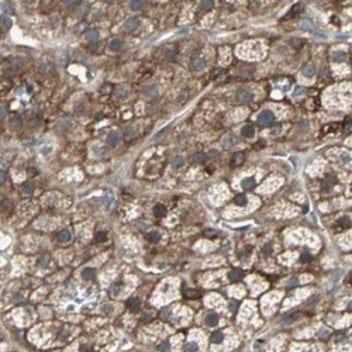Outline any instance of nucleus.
Returning <instances> with one entry per match:
<instances>
[{
	"instance_id": "obj_1",
	"label": "nucleus",
	"mask_w": 352,
	"mask_h": 352,
	"mask_svg": "<svg viewBox=\"0 0 352 352\" xmlns=\"http://www.w3.org/2000/svg\"><path fill=\"white\" fill-rule=\"evenodd\" d=\"M273 118H275L273 117V113L265 110V111H262V113L259 114L258 121H259V124H262V125H270V124L273 123Z\"/></svg>"
},
{
	"instance_id": "obj_2",
	"label": "nucleus",
	"mask_w": 352,
	"mask_h": 352,
	"mask_svg": "<svg viewBox=\"0 0 352 352\" xmlns=\"http://www.w3.org/2000/svg\"><path fill=\"white\" fill-rule=\"evenodd\" d=\"M252 99V95L249 93V92H245V90H241V92H238L237 93V100L239 101V103H248V101H251Z\"/></svg>"
},
{
	"instance_id": "obj_3",
	"label": "nucleus",
	"mask_w": 352,
	"mask_h": 352,
	"mask_svg": "<svg viewBox=\"0 0 352 352\" xmlns=\"http://www.w3.org/2000/svg\"><path fill=\"white\" fill-rule=\"evenodd\" d=\"M137 27H138V20H137V18H134V17L128 18V20L125 21V24H124V28H125V31H128V33L134 31Z\"/></svg>"
},
{
	"instance_id": "obj_4",
	"label": "nucleus",
	"mask_w": 352,
	"mask_h": 352,
	"mask_svg": "<svg viewBox=\"0 0 352 352\" xmlns=\"http://www.w3.org/2000/svg\"><path fill=\"white\" fill-rule=\"evenodd\" d=\"M302 10H303V3H297V4H296V6H293V7H292V10L287 13V16L285 17V20H289V18L294 17L297 13H300Z\"/></svg>"
},
{
	"instance_id": "obj_5",
	"label": "nucleus",
	"mask_w": 352,
	"mask_h": 352,
	"mask_svg": "<svg viewBox=\"0 0 352 352\" xmlns=\"http://www.w3.org/2000/svg\"><path fill=\"white\" fill-rule=\"evenodd\" d=\"M242 276H244L242 270H238V269H234V270H231V272L228 273V279H230L231 282H238L239 279H242Z\"/></svg>"
},
{
	"instance_id": "obj_6",
	"label": "nucleus",
	"mask_w": 352,
	"mask_h": 352,
	"mask_svg": "<svg viewBox=\"0 0 352 352\" xmlns=\"http://www.w3.org/2000/svg\"><path fill=\"white\" fill-rule=\"evenodd\" d=\"M95 276H96V270L93 268H86L82 270V278L84 280H92Z\"/></svg>"
},
{
	"instance_id": "obj_7",
	"label": "nucleus",
	"mask_w": 352,
	"mask_h": 352,
	"mask_svg": "<svg viewBox=\"0 0 352 352\" xmlns=\"http://www.w3.org/2000/svg\"><path fill=\"white\" fill-rule=\"evenodd\" d=\"M241 134H242V137H245V138H251L255 134V130H253V127H252L251 124H248V125H244L242 127Z\"/></svg>"
},
{
	"instance_id": "obj_8",
	"label": "nucleus",
	"mask_w": 352,
	"mask_h": 352,
	"mask_svg": "<svg viewBox=\"0 0 352 352\" xmlns=\"http://www.w3.org/2000/svg\"><path fill=\"white\" fill-rule=\"evenodd\" d=\"M154 214H155V217H164L166 214V207L164 204H156L154 207Z\"/></svg>"
},
{
	"instance_id": "obj_9",
	"label": "nucleus",
	"mask_w": 352,
	"mask_h": 352,
	"mask_svg": "<svg viewBox=\"0 0 352 352\" xmlns=\"http://www.w3.org/2000/svg\"><path fill=\"white\" fill-rule=\"evenodd\" d=\"M183 165H184V158L183 156H180V155L173 156V159H172V168L178 169V168H182Z\"/></svg>"
},
{
	"instance_id": "obj_10",
	"label": "nucleus",
	"mask_w": 352,
	"mask_h": 352,
	"mask_svg": "<svg viewBox=\"0 0 352 352\" xmlns=\"http://www.w3.org/2000/svg\"><path fill=\"white\" fill-rule=\"evenodd\" d=\"M217 322H218V316H217V314L211 313V314H207V316H206V324H207V325L214 327V325H217Z\"/></svg>"
},
{
	"instance_id": "obj_11",
	"label": "nucleus",
	"mask_w": 352,
	"mask_h": 352,
	"mask_svg": "<svg viewBox=\"0 0 352 352\" xmlns=\"http://www.w3.org/2000/svg\"><path fill=\"white\" fill-rule=\"evenodd\" d=\"M255 179L253 178H247V179H244L242 180V183H241V186H242V189H245V190H251V189H253L255 187Z\"/></svg>"
},
{
	"instance_id": "obj_12",
	"label": "nucleus",
	"mask_w": 352,
	"mask_h": 352,
	"mask_svg": "<svg viewBox=\"0 0 352 352\" xmlns=\"http://www.w3.org/2000/svg\"><path fill=\"white\" fill-rule=\"evenodd\" d=\"M203 68H204V61L200 59V58H196V59L192 62V70H194V72H199V70H201Z\"/></svg>"
},
{
	"instance_id": "obj_13",
	"label": "nucleus",
	"mask_w": 352,
	"mask_h": 352,
	"mask_svg": "<svg viewBox=\"0 0 352 352\" xmlns=\"http://www.w3.org/2000/svg\"><path fill=\"white\" fill-rule=\"evenodd\" d=\"M69 239H70V233H69L68 230H62V231L58 234V241H59V242H62V244L68 242Z\"/></svg>"
},
{
	"instance_id": "obj_14",
	"label": "nucleus",
	"mask_w": 352,
	"mask_h": 352,
	"mask_svg": "<svg viewBox=\"0 0 352 352\" xmlns=\"http://www.w3.org/2000/svg\"><path fill=\"white\" fill-rule=\"evenodd\" d=\"M335 183H337V178H335V176H334V175H327L325 180L322 182V186H324V187H333Z\"/></svg>"
},
{
	"instance_id": "obj_15",
	"label": "nucleus",
	"mask_w": 352,
	"mask_h": 352,
	"mask_svg": "<svg viewBox=\"0 0 352 352\" xmlns=\"http://www.w3.org/2000/svg\"><path fill=\"white\" fill-rule=\"evenodd\" d=\"M127 306L130 307V310L135 311V310L139 307V300H138L137 297H130V299L127 300Z\"/></svg>"
},
{
	"instance_id": "obj_16",
	"label": "nucleus",
	"mask_w": 352,
	"mask_h": 352,
	"mask_svg": "<svg viewBox=\"0 0 352 352\" xmlns=\"http://www.w3.org/2000/svg\"><path fill=\"white\" fill-rule=\"evenodd\" d=\"M210 341H211L213 344H220V342L223 341V333H221V331H214V333L211 334Z\"/></svg>"
},
{
	"instance_id": "obj_17",
	"label": "nucleus",
	"mask_w": 352,
	"mask_h": 352,
	"mask_svg": "<svg viewBox=\"0 0 352 352\" xmlns=\"http://www.w3.org/2000/svg\"><path fill=\"white\" fill-rule=\"evenodd\" d=\"M118 142H120V138H118L117 134H110L109 135L107 144H109L110 147H116V145H118Z\"/></svg>"
},
{
	"instance_id": "obj_18",
	"label": "nucleus",
	"mask_w": 352,
	"mask_h": 352,
	"mask_svg": "<svg viewBox=\"0 0 352 352\" xmlns=\"http://www.w3.org/2000/svg\"><path fill=\"white\" fill-rule=\"evenodd\" d=\"M186 351L187 352H197L199 351V345L196 341H190L186 344Z\"/></svg>"
},
{
	"instance_id": "obj_19",
	"label": "nucleus",
	"mask_w": 352,
	"mask_h": 352,
	"mask_svg": "<svg viewBox=\"0 0 352 352\" xmlns=\"http://www.w3.org/2000/svg\"><path fill=\"white\" fill-rule=\"evenodd\" d=\"M299 317H300V313H294V314H290V316H287L283 321H282V324H290V322H293V321H296V320H299Z\"/></svg>"
},
{
	"instance_id": "obj_20",
	"label": "nucleus",
	"mask_w": 352,
	"mask_h": 352,
	"mask_svg": "<svg viewBox=\"0 0 352 352\" xmlns=\"http://www.w3.org/2000/svg\"><path fill=\"white\" fill-rule=\"evenodd\" d=\"M302 73L304 75V76H313L314 75V68L311 66V65H306V66H303L302 69Z\"/></svg>"
},
{
	"instance_id": "obj_21",
	"label": "nucleus",
	"mask_w": 352,
	"mask_h": 352,
	"mask_svg": "<svg viewBox=\"0 0 352 352\" xmlns=\"http://www.w3.org/2000/svg\"><path fill=\"white\" fill-rule=\"evenodd\" d=\"M116 92H117V96L120 97V99H124V97L128 95V89H127L125 86H118Z\"/></svg>"
},
{
	"instance_id": "obj_22",
	"label": "nucleus",
	"mask_w": 352,
	"mask_h": 352,
	"mask_svg": "<svg viewBox=\"0 0 352 352\" xmlns=\"http://www.w3.org/2000/svg\"><path fill=\"white\" fill-rule=\"evenodd\" d=\"M234 203L237 206H245L247 204V197L244 194H237L234 199Z\"/></svg>"
},
{
	"instance_id": "obj_23",
	"label": "nucleus",
	"mask_w": 352,
	"mask_h": 352,
	"mask_svg": "<svg viewBox=\"0 0 352 352\" xmlns=\"http://www.w3.org/2000/svg\"><path fill=\"white\" fill-rule=\"evenodd\" d=\"M86 38H87L89 41H97V38H99V33H97L96 30H90V31H87V33H86Z\"/></svg>"
},
{
	"instance_id": "obj_24",
	"label": "nucleus",
	"mask_w": 352,
	"mask_h": 352,
	"mask_svg": "<svg viewBox=\"0 0 352 352\" xmlns=\"http://www.w3.org/2000/svg\"><path fill=\"white\" fill-rule=\"evenodd\" d=\"M147 238H148L150 242H158V239H161V235H159V233H156V231H151L150 234L147 235Z\"/></svg>"
},
{
	"instance_id": "obj_25",
	"label": "nucleus",
	"mask_w": 352,
	"mask_h": 352,
	"mask_svg": "<svg viewBox=\"0 0 352 352\" xmlns=\"http://www.w3.org/2000/svg\"><path fill=\"white\" fill-rule=\"evenodd\" d=\"M213 4H214V1H211V0H206V1H200V9L201 10H210L211 7H213Z\"/></svg>"
},
{
	"instance_id": "obj_26",
	"label": "nucleus",
	"mask_w": 352,
	"mask_h": 352,
	"mask_svg": "<svg viewBox=\"0 0 352 352\" xmlns=\"http://www.w3.org/2000/svg\"><path fill=\"white\" fill-rule=\"evenodd\" d=\"M142 6H144V1H141V0H133V1H131V9L135 10V11L141 10Z\"/></svg>"
},
{
	"instance_id": "obj_27",
	"label": "nucleus",
	"mask_w": 352,
	"mask_h": 352,
	"mask_svg": "<svg viewBox=\"0 0 352 352\" xmlns=\"http://www.w3.org/2000/svg\"><path fill=\"white\" fill-rule=\"evenodd\" d=\"M244 162V154H237L233 159V166H237V165H241Z\"/></svg>"
},
{
	"instance_id": "obj_28",
	"label": "nucleus",
	"mask_w": 352,
	"mask_h": 352,
	"mask_svg": "<svg viewBox=\"0 0 352 352\" xmlns=\"http://www.w3.org/2000/svg\"><path fill=\"white\" fill-rule=\"evenodd\" d=\"M121 45H123V42H121L120 40H113V41L110 42V50H111V51H118L120 48H121Z\"/></svg>"
},
{
	"instance_id": "obj_29",
	"label": "nucleus",
	"mask_w": 352,
	"mask_h": 352,
	"mask_svg": "<svg viewBox=\"0 0 352 352\" xmlns=\"http://www.w3.org/2000/svg\"><path fill=\"white\" fill-rule=\"evenodd\" d=\"M345 58H347V55L344 54V52H334L333 54V59L334 61H337V62H339V61H345Z\"/></svg>"
},
{
	"instance_id": "obj_30",
	"label": "nucleus",
	"mask_w": 352,
	"mask_h": 352,
	"mask_svg": "<svg viewBox=\"0 0 352 352\" xmlns=\"http://www.w3.org/2000/svg\"><path fill=\"white\" fill-rule=\"evenodd\" d=\"M1 24H3L6 28H10V27L13 25V21H11L7 16H1Z\"/></svg>"
},
{
	"instance_id": "obj_31",
	"label": "nucleus",
	"mask_w": 352,
	"mask_h": 352,
	"mask_svg": "<svg viewBox=\"0 0 352 352\" xmlns=\"http://www.w3.org/2000/svg\"><path fill=\"white\" fill-rule=\"evenodd\" d=\"M169 348H170V344H169L168 341H164V342H161L159 344V347H158V349L161 352H168Z\"/></svg>"
},
{
	"instance_id": "obj_32",
	"label": "nucleus",
	"mask_w": 352,
	"mask_h": 352,
	"mask_svg": "<svg viewBox=\"0 0 352 352\" xmlns=\"http://www.w3.org/2000/svg\"><path fill=\"white\" fill-rule=\"evenodd\" d=\"M339 224H341V228H348V227H349V218L342 217L341 220H339Z\"/></svg>"
},
{
	"instance_id": "obj_33",
	"label": "nucleus",
	"mask_w": 352,
	"mask_h": 352,
	"mask_svg": "<svg viewBox=\"0 0 352 352\" xmlns=\"http://www.w3.org/2000/svg\"><path fill=\"white\" fill-rule=\"evenodd\" d=\"M311 259V255L308 252H303L302 256H300V262H308Z\"/></svg>"
},
{
	"instance_id": "obj_34",
	"label": "nucleus",
	"mask_w": 352,
	"mask_h": 352,
	"mask_svg": "<svg viewBox=\"0 0 352 352\" xmlns=\"http://www.w3.org/2000/svg\"><path fill=\"white\" fill-rule=\"evenodd\" d=\"M23 190L25 192V193H31L34 190V184L33 183H25L24 186H23Z\"/></svg>"
},
{
	"instance_id": "obj_35",
	"label": "nucleus",
	"mask_w": 352,
	"mask_h": 352,
	"mask_svg": "<svg viewBox=\"0 0 352 352\" xmlns=\"http://www.w3.org/2000/svg\"><path fill=\"white\" fill-rule=\"evenodd\" d=\"M193 159H194L196 162H203V161L206 159V156H204L203 154H196V155L193 156Z\"/></svg>"
},
{
	"instance_id": "obj_36",
	"label": "nucleus",
	"mask_w": 352,
	"mask_h": 352,
	"mask_svg": "<svg viewBox=\"0 0 352 352\" xmlns=\"http://www.w3.org/2000/svg\"><path fill=\"white\" fill-rule=\"evenodd\" d=\"M96 241H99V242L106 241V234H104V233H97V234H96Z\"/></svg>"
},
{
	"instance_id": "obj_37",
	"label": "nucleus",
	"mask_w": 352,
	"mask_h": 352,
	"mask_svg": "<svg viewBox=\"0 0 352 352\" xmlns=\"http://www.w3.org/2000/svg\"><path fill=\"white\" fill-rule=\"evenodd\" d=\"M186 296L193 299V297H197V292L196 290H186Z\"/></svg>"
},
{
	"instance_id": "obj_38",
	"label": "nucleus",
	"mask_w": 352,
	"mask_h": 352,
	"mask_svg": "<svg viewBox=\"0 0 352 352\" xmlns=\"http://www.w3.org/2000/svg\"><path fill=\"white\" fill-rule=\"evenodd\" d=\"M345 128H344V131L345 133H348L349 130H352V125H351V120L349 118H347V121H345V125H344Z\"/></svg>"
},
{
	"instance_id": "obj_39",
	"label": "nucleus",
	"mask_w": 352,
	"mask_h": 352,
	"mask_svg": "<svg viewBox=\"0 0 352 352\" xmlns=\"http://www.w3.org/2000/svg\"><path fill=\"white\" fill-rule=\"evenodd\" d=\"M270 249H272V248H270V245H269V244H266V245L262 248V253H263V255H269V253H270Z\"/></svg>"
},
{
	"instance_id": "obj_40",
	"label": "nucleus",
	"mask_w": 352,
	"mask_h": 352,
	"mask_svg": "<svg viewBox=\"0 0 352 352\" xmlns=\"http://www.w3.org/2000/svg\"><path fill=\"white\" fill-rule=\"evenodd\" d=\"M1 14H9V7L6 3H1Z\"/></svg>"
},
{
	"instance_id": "obj_41",
	"label": "nucleus",
	"mask_w": 352,
	"mask_h": 352,
	"mask_svg": "<svg viewBox=\"0 0 352 352\" xmlns=\"http://www.w3.org/2000/svg\"><path fill=\"white\" fill-rule=\"evenodd\" d=\"M302 27L303 28H311V23L304 20V21H302Z\"/></svg>"
},
{
	"instance_id": "obj_42",
	"label": "nucleus",
	"mask_w": 352,
	"mask_h": 352,
	"mask_svg": "<svg viewBox=\"0 0 352 352\" xmlns=\"http://www.w3.org/2000/svg\"><path fill=\"white\" fill-rule=\"evenodd\" d=\"M145 92H148L147 95H150V92H152V95H155V93H156V87H155V86H151V87H147V89H145Z\"/></svg>"
},
{
	"instance_id": "obj_43",
	"label": "nucleus",
	"mask_w": 352,
	"mask_h": 352,
	"mask_svg": "<svg viewBox=\"0 0 352 352\" xmlns=\"http://www.w3.org/2000/svg\"><path fill=\"white\" fill-rule=\"evenodd\" d=\"M345 283H347V285H349V286H352V273H349V275L347 276V279H345Z\"/></svg>"
},
{
	"instance_id": "obj_44",
	"label": "nucleus",
	"mask_w": 352,
	"mask_h": 352,
	"mask_svg": "<svg viewBox=\"0 0 352 352\" xmlns=\"http://www.w3.org/2000/svg\"><path fill=\"white\" fill-rule=\"evenodd\" d=\"M10 123H11V125H20V120H18L17 117L16 118H11V121H10Z\"/></svg>"
},
{
	"instance_id": "obj_45",
	"label": "nucleus",
	"mask_w": 352,
	"mask_h": 352,
	"mask_svg": "<svg viewBox=\"0 0 352 352\" xmlns=\"http://www.w3.org/2000/svg\"><path fill=\"white\" fill-rule=\"evenodd\" d=\"M230 310L231 311H237V303H234V302L230 303Z\"/></svg>"
},
{
	"instance_id": "obj_46",
	"label": "nucleus",
	"mask_w": 352,
	"mask_h": 352,
	"mask_svg": "<svg viewBox=\"0 0 352 352\" xmlns=\"http://www.w3.org/2000/svg\"><path fill=\"white\" fill-rule=\"evenodd\" d=\"M206 235H207V237H213V235H216V231H213V230H207V231H206Z\"/></svg>"
},
{
	"instance_id": "obj_47",
	"label": "nucleus",
	"mask_w": 352,
	"mask_h": 352,
	"mask_svg": "<svg viewBox=\"0 0 352 352\" xmlns=\"http://www.w3.org/2000/svg\"><path fill=\"white\" fill-rule=\"evenodd\" d=\"M4 179H6V173H4V172H1V175H0V182L3 183V182H4Z\"/></svg>"
},
{
	"instance_id": "obj_48",
	"label": "nucleus",
	"mask_w": 352,
	"mask_h": 352,
	"mask_svg": "<svg viewBox=\"0 0 352 352\" xmlns=\"http://www.w3.org/2000/svg\"><path fill=\"white\" fill-rule=\"evenodd\" d=\"M348 307H349V310H351V311H352V302L349 303V306H348Z\"/></svg>"
},
{
	"instance_id": "obj_49",
	"label": "nucleus",
	"mask_w": 352,
	"mask_h": 352,
	"mask_svg": "<svg viewBox=\"0 0 352 352\" xmlns=\"http://www.w3.org/2000/svg\"><path fill=\"white\" fill-rule=\"evenodd\" d=\"M351 62H352V61H351Z\"/></svg>"
}]
</instances>
